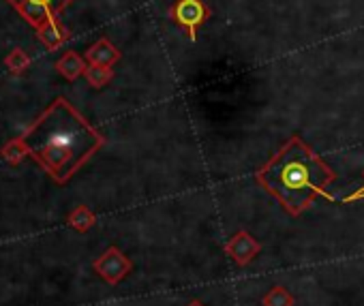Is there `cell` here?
<instances>
[{
	"label": "cell",
	"instance_id": "obj_13",
	"mask_svg": "<svg viewBox=\"0 0 364 306\" xmlns=\"http://www.w3.org/2000/svg\"><path fill=\"white\" fill-rule=\"evenodd\" d=\"M294 304H296L294 295H291L285 287H281V285L272 287V289L262 297V306H294Z\"/></svg>",
	"mask_w": 364,
	"mask_h": 306
},
{
	"label": "cell",
	"instance_id": "obj_16",
	"mask_svg": "<svg viewBox=\"0 0 364 306\" xmlns=\"http://www.w3.org/2000/svg\"><path fill=\"white\" fill-rule=\"evenodd\" d=\"M187 306H206V304H204L202 300H191V302H189Z\"/></svg>",
	"mask_w": 364,
	"mask_h": 306
},
{
	"label": "cell",
	"instance_id": "obj_4",
	"mask_svg": "<svg viewBox=\"0 0 364 306\" xmlns=\"http://www.w3.org/2000/svg\"><path fill=\"white\" fill-rule=\"evenodd\" d=\"M169 18L182 28H187L189 39L196 41L200 26L210 18V9L204 0H176L169 9Z\"/></svg>",
	"mask_w": 364,
	"mask_h": 306
},
{
	"label": "cell",
	"instance_id": "obj_8",
	"mask_svg": "<svg viewBox=\"0 0 364 306\" xmlns=\"http://www.w3.org/2000/svg\"><path fill=\"white\" fill-rule=\"evenodd\" d=\"M86 67H88L86 60H84L77 52H67V54L56 62L58 73H60L65 80H69V82H75L80 75H84Z\"/></svg>",
	"mask_w": 364,
	"mask_h": 306
},
{
	"label": "cell",
	"instance_id": "obj_1",
	"mask_svg": "<svg viewBox=\"0 0 364 306\" xmlns=\"http://www.w3.org/2000/svg\"><path fill=\"white\" fill-rule=\"evenodd\" d=\"M22 141L28 157L58 185H67L105 146V137L63 97L33 122Z\"/></svg>",
	"mask_w": 364,
	"mask_h": 306
},
{
	"label": "cell",
	"instance_id": "obj_11",
	"mask_svg": "<svg viewBox=\"0 0 364 306\" xmlns=\"http://www.w3.org/2000/svg\"><path fill=\"white\" fill-rule=\"evenodd\" d=\"M84 77L86 82L92 86V88H103L105 84H109V80L114 77V69L112 67H99V65H88L86 71H84Z\"/></svg>",
	"mask_w": 364,
	"mask_h": 306
},
{
	"label": "cell",
	"instance_id": "obj_7",
	"mask_svg": "<svg viewBox=\"0 0 364 306\" xmlns=\"http://www.w3.org/2000/svg\"><path fill=\"white\" fill-rule=\"evenodd\" d=\"M86 60L90 65H99V67H112L120 60V50L109 41V39H99L95 45L88 48L86 52Z\"/></svg>",
	"mask_w": 364,
	"mask_h": 306
},
{
	"label": "cell",
	"instance_id": "obj_5",
	"mask_svg": "<svg viewBox=\"0 0 364 306\" xmlns=\"http://www.w3.org/2000/svg\"><path fill=\"white\" fill-rule=\"evenodd\" d=\"M95 272L109 285H118L120 280H124L131 270H133V261L118 248V246H109L101 257L95 259L92 263Z\"/></svg>",
	"mask_w": 364,
	"mask_h": 306
},
{
	"label": "cell",
	"instance_id": "obj_2",
	"mask_svg": "<svg viewBox=\"0 0 364 306\" xmlns=\"http://www.w3.org/2000/svg\"><path fill=\"white\" fill-rule=\"evenodd\" d=\"M255 178L287 214L300 217L317 197L332 200L328 189L334 185L336 174L300 135H294L257 170Z\"/></svg>",
	"mask_w": 364,
	"mask_h": 306
},
{
	"label": "cell",
	"instance_id": "obj_6",
	"mask_svg": "<svg viewBox=\"0 0 364 306\" xmlns=\"http://www.w3.org/2000/svg\"><path fill=\"white\" fill-rule=\"evenodd\" d=\"M225 253L234 259L236 266L245 268L249 266L259 253H262V242L255 240L249 231H238L225 242Z\"/></svg>",
	"mask_w": 364,
	"mask_h": 306
},
{
	"label": "cell",
	"instance_id": "obj_9",
	"mask_svg": "<svg viewBox=\"0 0 364 306\" xmlns=\"http://www.w3.org/2000/svg\"><path fill=\"white\" fill-rule=\"evenodd\" d=\"M37 37L48 50H56L69 39V31L60 22H50V24H46V26H41L37 31Z\"/></svg>",
	"mask_w": 364,
	"mask_h": 306
},
{
	"label": "cell",
	"instance_id": "obj_10",
	"mask_svg": "<svg viewBox=\"0 0 364 306\" xmlns=\"http://www.w3.org/2000/svg\"><path fill=\"white\" fill-rule=\"evenodd\" d=\"M67 223H69L75 231L84 234V231H88V229L95 227L97 217H95V212H92L88 206H77V208H73L71 214L67 217Z\"/></svg>",
	"mask_w": 364,
	"mask_h": 306
},
{
	"label": "cell",
	"instance_id": "obj_14",
	"mask_svg": "<svg viewBox=\"0 0 364 306\" xmlns=\"http://www.w3.org/2000/svg\"><path fill=\"white\" fill-rule=\"evenodd\" d=\"M5 65H7V69H9L11 73L20 75V73H24V71L28 69L31 58H28V54H26L22 48H14V50L9 52V56L5 58Z\"/></svg>",
	"mask_w": 364,
	"mask_h": 306
},
{
	"label": "cell",
	"instance_id": "obj_15",
	"mask_svg": "<svg viewBox=\"0 0 364 306\" xmlns=\"http://www.w3.org/2000/svg\"><path fill=\"white\" fill-rule=\"evenodd\" d=\"M358 200H364V187H360L358 191H353L349 197H345V202L347 204H351V202H358Z\"/></svg>",
	"mask_w": 364,
	"mask_h": 306
},
{
	"label": "cell",
	"instance_id": "obj_12",
	"mask_svg": "<svg viewBox=\"0 0 364 306\" xmlns=\"http://www.w3.org/2000/svg\"><path fill=\"white\" fill-rule=\"evenodd\" d=\"M0 155H3V159L9 161L11 165H18V163L24 161V157H28V150H26V146H24V141L20 137V139H11L9 143H5L3 150H0Z\"/></svg>",
	"mask_w": 364,
	"mask_h": 306
},
{
	"label": "cell",
	"instance_id": "obj_3",
	"mask_svg": "<svg viewBox=\"0 0 364 306\" xmlns=\"http://www.w3.org/2000/svg\"><path fill=\"white\" fill-rule=\"evenodd\" d=\"M7 3L35 28L50 22H58V16L73 3V0H7Z\"/></svg>",
	"mask_w": 364,
	"mask_h": 306
}]
</instances>
